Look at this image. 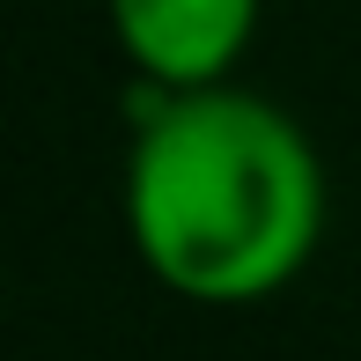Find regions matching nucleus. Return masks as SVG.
I'll return each mask as SVG.
<instances>
[{
	"label": "nucleus",
	"instance_id": "nucleus-2",
	"mask_svg": "<svg viewBox=\"0 0 361 361\" xmlns=\"http://www.w3.org/2000/svg\"><path fill=\"white\" fill-rule=\"evenodd\" d=\"M266 0H104L111 37L140 89H214L258 37Z\"/></svg>",
	"mask_w": 361,
	"mask_h": 361
},
{
	"label": "nucleus",
	"instance_id": "nucleus-1",
	"mask_svg": "<svg viewBox=\"0 0 361 361\" xmlns=\"http://www.w3.org/2000/svg\"><path fill=\"white\" fill-rule=\"evenodd\" d=\"M118 200L147 281L185 302L236 310L281 295L317 258L324 162L258 89H147Z\"/></svg>",
	"mask_w": 361,
	"mask_h": 361
}]
</instances>
